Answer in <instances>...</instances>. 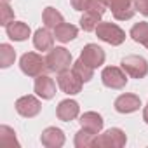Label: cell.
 Masks as SVG:
<instances>
[{
	"instance_id": "1",
	"label": "cell",
	"mask_w": 148,
	"mask_h": 148,
	"mask_svg": "<svg viewBox=\"0 0 148 148\" xmlns=\"http://www.w3.org/2000/svg\"><path fill=\"white\" fill-rule=\"evenodd\" d=\"M45 64H47V71H54V73L70 70V66L73 64L71 52L64 47H52L45 56Z\"/></svg>"
},
{
	"instance_id": "2",
	"label": "cell",
	"mask_w": 148,
	"mask_h": 148,
	"mask_svg": "<svg viewBox=\"0 0 148 148\" xmlns=\"http://www.w3.org/2000/svg\"><path fill=\"white\" fill-rule=\"evenodd\" d=\"M96 35L99 40H103L110 45H120L125 40V32L119 25L110 23V21H101L96 28Z\"/></svg>"
},
{
	"instance_id": "3",
	"label": "cell",
	"mask_w": 148,
	"mask_h": 148,
	"mask_svg": "<svg viewBox=\"0 0 148 148\" xmlns=\"http://www.w3.org/2000/svg\"><path fill=\"white\" fill-rule=\"evenodd\" d=\"M19 68L25 75L28 77H38L42 73H45L47 70V64H45V59L37 54V52H25L19 59Z\"/></svg>"
},
{
	"instance_id": "4",
	"label": "cell",
	"mask_w": 148,
	"mask_h": 148,
	"mask_svg": "<svg viewBox=\"0 0 148 148\" xmlns=\"http://www.w3.org/2000/svg\"><path fill=\"white\" fill-rule=\"evenodd\" d=\"M120 66L124 68V71L127 73L129 77L138 79V80L139 79H145L148 75V61L143 56H136V54L125 56L120 61Z\"/></svg>"
},
{
	"instance_id": "5",
	"label": "cell",
	"mask_w": 148,
	"mask_h": 148,
	"mask_svg": "<svg viewBox=\"0 0 148 148\" xmlns=\"http://www.w3.org/2000/svg\"><path fill=\"white\" fill-rule=\"evenodd\" d=\"M127 143V136L122 129L119 127H112L108 131H105L103 134H98L94 138V145L92 146H106V148H122Z\"/></svg>"
},
{
	"instance_id": "6",
	"label": "cell",
	"mask_w": 148,
	"mask_h": 148,
	"mask_svg": "<svg viewBox=\"0 0 148 148\" xmlns=\"http://www.w3.org/2000/svg\"><path fill=\"white\" fill-rule=\"evenodd\" d=\"M101 82L110 89H124L127 84V73L122 66H105L101 71Z\"/></svg>"
},
{
	"instance_id": "7",
	"label": "cell",
	"mask_w": 148,
	"mask_h": 148,
	"mask_svg": "<svg viewBox=\"0 0 148 148\" xmlns=\"http://www.w3.org/2000/svg\"><path fill=\"white\" fill-rule=\"evenodd\" d=\"M82 80L75 75L73 70H64L58 73V86L64 94H79L82 91Z\"/></svg>"
},
{
	"instance_id": "8",
	"label": "cell",
	"mask_w": 148,
	"mask_h": 148,
	"mask_svg": "<svg viewBox=\"0 0 148 148\" xmlns=\"http://www.w3.org/2000/svg\"><path fill=\"white\" fill-rule=\"evenodd\" d=\"M108 9L117 21H127L136 14L134 0H108Z\"/></svg>"
},
{
	"instance_id": "9",
	"label": "cell",
	"mask_w": 148,
	"mask_h": 148,
	"mask_svg": "<svg viewBox=\"0 0 148 148\" xmlns=\"http://www.w3.org/2000/svg\"><path fill=\"white\" fill-rule=\"evenodd\" d=\"M14 106H16V112H18L21 117H26V119L37 117V115L40 113V110H42V103H40L35 96H32V94L21 96V98L16 101Z\"/></svg>"
},
{
	"instance_id": "10",
	"label": "cell",
	"mask_w": 148,
	"mask_h": 148,
	"mask_svg": "<svg viewBox=\"0 0 148 148\" xmlns=\"http://www.w3.org/2000/svg\"><path fill=\"white\" fill-rule=\"evenodd\" d=\"M80 59L86 64H89L91 68H98V66H101L105 63L106 54L98 44H87V45H84V49L80 52Z\"/></svg>"
},
{
	"instance_id": "11",
	"label": "cell",
	"mask_w": 148,
	"mask_h": 148,
	"mask_svg": "<svg viewBox=\"0 0 148 148\" xmlns=\"http://www.w3.org/2000/svg\"><path fill=\"white\" fill-rule=\"evenodd\" d=\"M33 89H35L37 96H40L42 99H52L54 94H56V82H54L49 75L42 73V75L35 77Z\"/></svg>"
},
{
	"instance_id": "12",
	"label": "cell",
	"mask_w": 148,
	"mask_h": 148,
	"mask_svg": "<svg viewBox=\"0 0 148 148\" xmlns=\"http://www.w3.org/2000/svg\"><path fill=\"white\" fill-rule=\"evenodd\" d=\"M79 113H80V106L75 99H63V101H59V105L56 108V115L63 122L75 120L79 117Z\"/></svg>"
},
{
	"instance_id": "13",
	"label": "cell",
	"mask_w": 148,
	"mask_h": 148,
	"mask_svg": "<svg viewBox=\"0 0 148 148\" xmlns=\"http://www.w3.org/2000/svg\"><path fill=\"white\" fill-rule=\"evenodd\" d=\"M113 106H115V110L119 113H132V112H138L139 110L141 99L136 94H120L115 99Z\"/></svg>"
},
{
	"instance_id": "14",
	"label": "cell",
	"mask_w": 148,
	"mask_h": 148,
	"mask_svg": "<svg viewBox=\"0 0 148 148\" xmlns=\"http://www.w3.org/2000/svg\"><path fill=\"white\" fill-rule=\"evenodd\" d=\"M40 141L47 148H61L64 145V132L59 127H47L42 131Z\"/></svg>"
},
{
	"instance_id": "15",
	"label": "cell",
	"mask_w": 148,
	"mask_h": 148,
	"mask_svg": "<svg viewBox=\"0 0 148 148\" xmlns=\"http://www.w3.org/2000/svg\"><path fill=\"white\" fill-rule=\"evenodd\" d=\"M79 122H80V125L84 129H87V131H91L94 134H99L101 129H103V125H105L103 117L99 113H96V112H86L84 115H80Z\"/></svg>"
},
{
	"instance_id": "16",
	"label": "cell",
	"mask_w": 148,
	"mask_h": 148,
	"mask_svg": "<svg viewBox=\"0 0 148 148\" xmlns=\"http://www.w3.org/2000/svg\"><path fill=\"white\" fill-rule=\"evenodd\" d=\"M5 32H7V37L11 40H16V42H23L30 37V26L23 21H12L11 25L5 26Z\"/></svg>"
},
{
	"instance_id": "17",
	"label": "cell",
	"mask_w": 148,
	"mask_h": 148,
	"mask_svg": "<svg viewBox=\"0 0 148 148\" xmlns=\"http://www.w3.org/2000/svg\"><path fill=\"white\" fill-rule=\"evenodd\" d=\"M33 45L38 51H51L54 45V35L49 32V28H38L33 33Z\"/></svg>"
},
{
	"instance_id": "18",
	"label": "cell",
	"mask_w": 148,
	"mask_h": 148,
	"mask_svg": "<svg viewBox=\"0 0 148 148\" xmlns=\"http://www.w3.org/2000/svg\"><path fill=\"white\" fill-rule=\"evenodd\" d=\"M79 35V28L75 25H70V23H61L59 26L54 28V38L59 40L61 44H66L70 40H73Z\"/></svg>"
},
{
	"instance_id": "19",
	"label": "cell",
	"mask_w": 148,
	"mask_h": 148,
	"mask_svg": "<svg viewBox=\"0 0 148 148\" xmlns=\"http://www.w3.org/2000/svg\"><path fill=\"white\" fill-rule=\"evenodd\" d=\"M129 35H131V38H132L134 42H138V44H141V45H145V47L148 49V23H146V21L136 23V25L131 28Z\"/></svg>"
},
{
	"instance_id": "20",
	"label": "cell",
	"mask_w": 148,
	"mask_h": 148,
	"mask_svg": "<svg viewBox=\"0 0 148 148\" xmlns=\"http://www.w3.org/2000/svg\"><path fill=\"white\" fill-rule=\"evenodd\" d=\"M42 21H44V25H45V28H56V26H59L61 23H64V18H63V14L58 11V9H54V7H45L44 9V14H42Z\"/></svg>"
},
{
	"instance_id": "21",
	"label": "cell",
	"mask_w": 148,
	"mask_h": 148,
	"mask_svg": "<svg viewBox=\"0 0 148 148\" xmlns=\"http://www.w3.org/2000/svg\"><path fill=\"white\" fill-rule=\"evenodd\" d=\"M71 70L75 71V75H77V77H79L84 84H86V82H89V80L94 77V68H91L89 64H86L80 58H79L75 63H73V64H71Z\"/></svg>"
},
{
	"instance_id": "22",
	"label": "cell",
	"mask_w": 148,
	"mask_h": 148,
	"mask_svg": "<svg viewBox=\"0 0 148 148\" xmlns=\"http://www.w3.org/2000/svg\"><path fill=\"white\" fill-rule=\"evenodd\" d=\"M96 136H98V134H94V132H91V131H87V129L82 127V129L75 134L73 143H75L77 148H89V146L94 145V138H96Z\"/></svg>"
},
{
	"instance_id": "23",
	"label": "cell",
	"mask_w": 148,
	"mask_h": 148,
	"mask_svg": "<svg viewBox=\"0 0 148 148\" xmlns=\"http://www.w3.org/2000/svg\"><path fill=\"white\" fill-rule=\"evenodd\" d=\"M99 23H101V16H98L94 12H89V11H86L80 18V28L84 32H96Z\"/></svg>"
},
{
	"instance_id": "24",
	"label": "cell",
	"mask_w": 148,
	"mask_h": 148,
	"mask_svg": "<svg viewBox=\"0 0 148 148\" xmlns=\"http://www.w3.org/2000/svg\"><path fill=\"white\" fill-rule=\"evenodd\" d=\"M14 59H16V51L12 45H9V44L0 45V66L9 68L11 64H14Z\"/></svg>"
},
{
	"instance_id": "25",
	"label": "cell",
	"mask_w": 148,
	"mask_h": 148,
	"mask_svg": "<svg viewBox=\"0 0 148 148\" xmlns=\"http://www.w3.org/2000/svg\"><path fill=\"white\" fill-rule=\"evenodd\" d=\"M0 145H4V146H19L14 129H11L9 125H0Z\"/></svg>"
},
{
	"instance_id": "26",
	"label": "cell",
	"mask_w": 148,
	"mask_h": 148,
	"mask_svg": "<svg viewBox=\"0 0 148 148\" xmlns=\"http://www.w3.org/2000/svg\"><path fill=\"white\" fill-rule=\"evenodd\" d=\"M12 21H14V12H12L11 5L5 2V0H2V4H0V25L7 26Z\"/></svg>"
},
{
	"instance_id": "27",
	"label": "cell",
	"mask_w": 148,
	"mask_h": 148,
	"mask_svg": "<svg viewBox=\"0 0 148 148\" xmlns=\"http://www.w3.org/2000/svg\"><path fill=\"white\" fill-rule=\"evenodd\" d=\"M106 9H108V0H89L87 7H86V11L94 12L98 16H103L106 12Z\"/></svg>"
},
{
	"instance_id": "28",
	"label": "cell",
	"mask_w": 148,
	"mask_h": 148,
	"mask_svg": "<svg viewBox=\"0 0 148 148\" xmlns=\"http://www.w3.org/2000/svg\"><path fill=\"white\" fill-rule=\"evenodd\" d=\"M134 7L143 16H148V0H134Z\"/></svg>"
},
{
	"instance_id": "29",
	"label": "cell",
	"mask_w": 148,
	"mask_h": 148,
	"mask_svg": "<svg viewBox=\"0 0 148 148\" xmlns=\"http://www.w3.org/2000/svg\"><path fill=\"white\" fill-rule=\"evenodd\" d=\"M70 2H71V7L75 11H86L89 0H70Z\"/></svg>"
},
{
	"instance_id": "30",
	"label": "cell",
	"mask_w": 148,
	"mask_h": 148,
	"mask_svg": "<svg viewBox=\"0 0 148 148\" xmlns=\"http://www.w3.org/2000/svg\"><path fill=\"white\" fill-rule=\"evenodd\" d=\"M143 120L148 124V106H145V110H143Z\"/></svg>"
},
{
	"instance_id": "31",
	"label": "cell",
	"mask_w": 148,
	"mask_h": 148,
	"mask_svg": "<svg viewBox=\"0 0 148 148\" xmlns=\"http://www.w3.org/2000/svg\"><path fill=\"white\" fill-rule=\"evenodd\" d=\"M5 2H9V0H5Z\"/></svg>"
}]
</instances>
